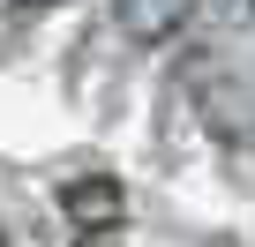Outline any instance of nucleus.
Returning <instances> with one entry per match:
<instances>
[{"label": "nucleus", "instance_id": "obj_1", "mask_svg": "<svg viewBox=\"0 0 255 247\" xmlns=\"http://www.w3.org/2000/svg\"><path fill=\"white\" fill-rule=\"evenodd\" d=\"M180 82L218 143H255V0H195Z\"/></svg>", "mask_w": 255, "mask_h": 247}, {"label": "nucleus", "instance_id": "obj_4", "mask_svg": "<svg viewBox=\"0 0 255 247\" xmlns=\"http://www.w3.org/2000/svg\"><path fill=\"white\" fill-rule=\"evenodd\" d=\"M23 8H53V0H23Z\"/></svg>", "mask_w": 255, "mask_h": 247}, {"label": "nucleus", "instance_id": "obj_3", "mask_svg": "<svg viewBox=\"0 0 255 247\" xmlns=\"http://www.w3.org/2000/svg\"><path fill=\"white\" fill-rule=\"evenodd\" d=\"M188 15H195V0H113V23L135 38V45H165V38H180Z\"/></svg>", "mask_w": 255, "mask_h": 247}, {"label": "nucleus", "instance_id": "obj_2", "mask_svg": "<svg viewBox=\"0 0 255 247\" xmlns=\"http://www.w3.org/2000/svg\"><path fill=\"white\" fill-rule=\"evenodd\" d=\"M60 217H68L75 232H113V225L128 217V195H120V180L90 172V180H68V187H60Z\"/></svg>", "mask_w": 255, "mask_h": 247}]
</instances>
